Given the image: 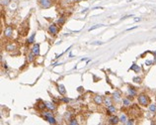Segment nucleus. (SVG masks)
<instances>
[{
	"label": "nucleus",
	"mask_w": 156,
	"mask_h": 125,
	"mask_svg": "<svg viewBox=\"0 0 156 125\" xmlns=\"http://www.w3.org/2000/svg\"><path fill=\"white\" fill-rule=\"evenodd\" d=\"M138 103L140 104V105H142V106H147L148 105V103H149V98H148V96L146 95V94H140V95H138Z\"/></svg>",
	"instance_id": "1"
},
{
	"label": "nucleus",
	"mask_w": 156,
	"mask_h": 125,
	"mask_svg": "<svg viewBox=\"0 0 156 125\" xmlns=\"http://www.w3.org/2000/svg\"><path fill=\"white\" fill-rule=\"evenodd\" d=\"M40 3L44 9H48V8L52 7V0H40Z\"/></svg>",
	"instance_id": "2"
},
{
	"label": "nucleus",
	"mask_w": 156,
	"mask_h": 125,
	"mask_svg": "<svg viewBox=\"0 0 156 125\" xmlns=\"http://www.w3.org/2000/svg\"><path fill=\"white\" fill-rule=\"evenodd\" d=\"M49 32H50V34H52V35H56L57 32H58V29H57V27H56L54 24H52V25L49 27Z\"/></svg>",
	"instance_id": "3"
},
{
	"label": "nucleus",
	"mask_w": 156,
	"mask_h": 125,
	"mask_svg": "<svg viewBox=\"0 0 156 125\" xmlns=\"http://www.w3.org/2000/svg\"><path fill=\"white\" fill-rule=\"evenodd\" d=\"M12 33H13L12 27H7V28L5 29V31H4V36L7 37V38H9V37L12 36Z\"/></svg>",
	"instance_id": "4"
},
{
	"label": "nucleus",
	"mask_w": 156,
	"mask_h": 125,
	"mask_svg": "<svg viewBox=\"0 0 156 125\" xmlns=\"http://www.w3.org/2000/svg\"><path fill=\"white\" fill-rule=\"evenodd\" d=\"M32 53L35 54L36 56H38L40 54V46H39V44L34 45V47L32 48Z\"/></svg>",
	"instance_id": "5"
},
{
	"label": "nucleus",
	"mask_w": 156,
	"mask_h": 125,
	"mask_svg": "<svg viewBox=\"0 0 156 125\" xmlns=\"http://www.w3.org/2000/svg\"><path fill=\"white\" fill-rule=\"evenodd\" d=\"M119 121H120V118H118L117 116H112V117L109 118V123L110 124H117V123H119Z\"/></svg>",
	"instance_id": "6"
},
{
	"label": "nucleus",
	"mask_w": 156,
	"mask_h": 125,
	"mask_svg": "<svg viewBox=\"0 0 156 125\" xmlns=\"http://www.w3.org/2000/svg\"><path fill=\"white\" fill-rule=\"evenodd\" d=\"M94 101H95L96 104L100 105V104L103 103V98H102V96H100V95H96V96L94 97Z\"/></svg>",
	"instance_id": "7"
},
{
	"label": "nucleus",
	"mask_w": 156,
	"mask_h": 125,
	"mask_svg": "<svg viewBox=\"0 0 156 125\" xmlns=\"http://www.w3.org/2000/svg\"><path fill=\"white\" fill-rule=\"evenodd\" d=\"M107 110H108V114H114L116 112V107L114 105H110L107 107Z\"/></svg>",
	"instance_id": "8"
},
{
	"label": "nucleus",
	"mask_w": 156,
	"mask_h": 125,
	"mask_svg": "<svg viewBox=\"0 0 156 125\" xmlns=\"http://www.w3.org/2000/svg\"><path fill=\"white\" fill-rule=\"evenodd\" d=\"M113 96H114V98H115L117 101H119V100L121 99V92H120L119 90H116V91L113 93Z\"/></svg>",
	"instance_id": "9"
},
{
	"label": "nucleus",
	"mask_w": 156,
	"mask_h": 125,
	"mask_svg": "<svg viewBox=\"0 0 156 125\" xmlns=\"http://www.w3.org/2000/svg\"><path fill=\"white\" fill-rule=\"evenodd\" d=\"M57 88H58L59 93H61V94H64V93H65V87H64V85L59 84V85L57 86Z\"/></svg>",
	"instance_id": "10"
},
{
	"label": "nucleus",
	"mask_w": 156,
	"mask_h": 125,
	"mask_svg": "<svg viewBox=\"0 0 156 125\" xmlns=\"http://www.w3.org/2000/svg\"><path fill=\"white\" fill-rule=\"evenodd\" d=\"M46 105H47V107H48L49 109H51V110L55 109V105H54L52 102H46Z\"/></svg>",
	"instance_id": "11"
},
{
	"label": "nucleus",
	"mask_w": 156,
	"mask_h": 125,
	"mask_svg": "<svg viewBox=\"0 0 156 125\" xmlns=\"http://www.w3.org/2000/svg\"><path fill=\"white\" fill-rule=\"evenodd\" d=\"M45 119H47L50 123H52V124H55L56 123V121H55V119L52 117V116H49V117H46L45 116Z\"/></svg>",
	"instance_id": "12"
},
{
	"label": "nucleus",
	"mask_w": 156,
	"mask_h": 125,
	"mask_svg": "<svg viewBox=\"0 0 156 125\" xmlns=\"http://www.w3.org/2000/svg\"><path fill=\"white\" fill-rule=\"evenodd\" d=\"M129 93L130 94V96H134V95L136 94V91L134 90V88L130 87V88H129Z\"/></svg>",
	"instance_id": "13"
},
{
	"label": "nucleus",
	"mask_w": 156,
	"mask_h": 125,
	"mask_svg": "<svg viewBox=\"0 0 156 125\" xmlns=\"http://www.w3.org/2000/svg\"><path fill=\"white\" fill-rule=\"evenodd\" d=\"M104 102H105V105L108 107V106H110V105H112V100L109 98V97H107L105 100H104Z\"/></svg>",
	"instance_id": "14"
},
{
	"label": "nucleus",
	"mask_w": 156,
	"mask_h": 125,
	"mask_svg": "<svg viewBox=\"0 0 156 125\" xmlns=\"http://www.w3.org/2000/svg\"><path fill=\"white\" fill-rule=\"evenodd\" d=\"M120 121L123 122V123H127V121H128V120H127V116H126L125 114H122L121 117H120Z\"/></svg>",
	"instance_id": "15"
},
{
	"label": "nucleus",
	"mask_w": 156,
	"mask_h": 125,
	"mask_svg": "<svg viewBox=\"0 0 156 125\" xmlns=\"http://www.w3.org/2000/svg\"><path fill=\"white\" fill-rule=\"evenodd\" d=\"M103 26H104L103 24H98V25H95V26L91 27V28H90L88 31H89V32H91V31H93V30H95V29H97V28H99V27H103Z\"/></svg>",
	"instance_id": "16"
},
{
	"label": "nucleus",
	"mask_w": 156,
	"mask_h": 125,
	"mask_svg": "<svg viewBox=\"0 0 156 125\" xmlns=\"http://www.w3.org/2000/svg\"><path fill=\"white\" fill-rule=\"evenodd\" d=\"M46 107H47V105H46V102H43V103H39V104H38V108H39V109H41V110L45 109Z\"/></svg>",
	"instance_id": "17"
},
{
	"label": "nucleus",
	"mask_w": 156,
	"mask_h": 125,
	"mask_svg": "<svg viewBox=\"0 0 156 125\" xmlns=\"http://www.w3.org/2000/svg\"><path fill=\"white\" fill-rule=\"evenodd\" d=\"M149 110H150V112H156V104H151V105H149Z\"/></svg>",
	"instance_id": "18"
},
{
	"label": "nucleus",
	"mask_w": 156,
	"mask_h": 125,
	"mask_svg": "<svg viewBox=\"0 0 156 125\" xmlns=\"http://www.w3.org/2000/svg\"><path fill=\"white\" fill-rule=\"evenodd\" d=\"M6 50H7V51H13V50H15V45H12V44L8 45V46L6 47Z\"/></svg>",
	"instance_id": "19"
},
{
	"label": "nucleus",
	"mask_w": 156,
	"mask_h": 125,
	"mask_svg": "<svg viewBox=\"0 0 156 125\" xmlns=\"http://www.w3.org/2000/svg\"><path fill=\"white\" fill-rule=\"evenodd\" d=\"M64 22H65V19H64L63 17H60V18L57 20V23H58L59 25H63V24H64Z\"/></svg>",
	"instance_id": "20"
},
{
	"label": "nucleus",
	"mask_w": 156,
	"mask_h": 125,
	"mask_svg": "<svg viewBox=\"0 0 156 125\" xmlns=\"http://www.w3.org/2000/svg\"><path fill=\"white\" fill-rule=\"evenodd\" d=\"M134 83H141V78H138V77H135V78H133V80H132Z\"/></svg>",
	"instance_id": "21"
},
{
	"label": "nucleus",
	"mask_w": 156,
	"mask_h": 125,
	"mask_svg": "<svg viewBox=\"0 0 156 125\" xmlns=\"http://www.w3.org/2000/svg\"><path fill=\"white\" fill-rule=\"evenodd\" d=\"M35 56H36L35 54L31 53V54L29 55V57H28V58H29V59H28V61H29V62H32V61H34V57H35Z\"/></svg>",
	"instance_id": "22"
},
{
	"label": "nucleus",
	"mask_w": 156,
	"mask_h": 125,
	"mask_svg": "<svg viewBox=\"0 0 156 125\" xmlns=\"http://www.w3.org/2000/svg\"><path fill=\"white\" fill-rule=\"evenodd\" d=\"M130 70H134V71H135L136 73H138V72L140 71V69H139V68H138V67H137L136 65H133V66H132V67L130 68Z\"/></svg>",
	"instance_id": "23"
},
{
	"label": "nucleus",
	"mask_w": 156,
	"mask_h": 125,
	"mask_svg": "<svg viewBox=\"0 0 156 125\" xmlns=\"http://www.w3.org/2000/svg\"><path fill=\"white\" fill-rule=\"evenodd\" d=\"M124 105H126V106L130 105V101L128 98H124Z\"/></svg>",
	"instance_id": "24"
},
{
	"label": "nucleus",
	"mask_w": 156,
	"mask_h": 125,
	"mask_svg": "<svg viewBox=\"0 0 156 125\" xmlns=\"http://www.w3.org/2000/svg\"><path fill=\"white\" fill-rule=\"evenodd\" d=\"M35 36H36V34H33L29 39H28V42L29 43H34V39H35Z\"/></svg>",
	"instance_id": "25"
},
{
	"label": "nucleus",
	"mask_w": 156,
	"mask_h": 125,
	"mask_svg": "<svg viewBox=\"0 0 156 125\" xmlns=\"http://www.w3.org/2000/svg\"><path fill=\"white\" fill-rule=\"evenodd\" d=\"M44 116H46V117H49V116H52V113L51 111H46V112H44Z\"/></svg>",
	"instance_id": "26"
},
{
	"label": "nucleus",
	"mask_w": 156,
	"mask_h": 125,
	"mask_svg": "<svg viewBox=\"0 0 156 125\" xmlns=\"http://www.w3.org/2000/svg\"><path fill=\"white\" fill-rule=\"evenodd\" d=\"M69 124L70 125H77L78 122H77V120H76V119H71V120H70V122H69Z\"/></svg>",
	"instance_id": "27"
},
{
	"label": "nucleus",
	"mask_w": 156,
	"mask_h": 125,
	"mask_svg": "<svg viewBox=\"0 0 156 125\" xmlns=\"http://www.w3.org/2000/svg\"><path fill=\"white\" fill-rule=\"evenodd\" d=\"M10 0H1V5H8Z\"/></svg>",
	"instance_id": "28"
},
{
	"label": "nucleus",
	"mask_w": 156,
	"mask_h": 125,
	"mask_svg": "<svg viewBox=\"0 0 156 125\" xmlns=\"http://www.w3.org/2000/svg\"><path fill=\"white\" fill-rule=\"evenodd\" d=\"M62 101H64V102H68L69 101V98H66V97H63L62 99H61Z\"/></svg>",
	"instance_id": "29"
},
{
	"label": "nucleus",
	"mask_w": 156,
	"mask_h": 125,
	"mask_svg": "<svg viewBox=\"0 0 156 125\" xmlns=\"http://www.w3.org/2000/svg\"><path fill=\"white\" fill-rule=\"evenodd\" d=\"M126 124H128V125H130V124H133V120H129Z\"/></svg>",
	"instance_id": "30"
},
{
	"label": "nucleus",
	"mask_w": 156,
	"mask_h": 125,
	"mask_svg": "<svg viewBox=\"0 0 156 125\" xmlns=\"http://www.w3.org/2000/svg\"><path fill=\"white\" fill-rule=\"evenodd\" d=\"M147 66H150L151 64H152V61H146V63H145Z\"/></svg>",
	"instance_id": "31"
},
{
	"label": "nucleus",
	"mask_w": 156,
	"mask_h": 125,
	"mask_svg": "<svg viewBox=\"0 0 156 125\" xmlns=\"http://www.w3.org/2000/svg\"><path fill=\"white\" fill-rule=\"evenodd\" d=\"M135 28H137V26H134V27H132V28H129V29H127V31H130V30H133V29H135Z\"/></svg>",
	"instance_id": "32"
},
{
	"label": "nucleus",
	"mask_w": 156,
	"mask_h": 125,
	"mask_svg": "<svg viewBox=\"0 0 156 125\" xmlns=\"http://www.w3.org/2000/svg\"><path fill=\"white\" fill-rule=\"evenodd\" d=\"M131 16H132V15H128V16H124V17H123L122 19H127V18H129V17H131Z\"/></svg>",
	"instance_id": "33"
},
{
	"label": "nucleus",
	"mask_w": 156,
	"mask_h": 125,
	"mask_svg": "<svg viewBox=\"0 0 156 125\" xmlns=\"http://www.w3.org/2000/svg\"><path fill=\"white\" fill-rule=\"evenodd\" d=\"M140 20H141L140 18H135V19H134V21H135V22H137V21H140Z\"/></svg>",
	"instance_id": "34"
},
{
	"label": "nucleus",
	"mask_w": 156,
	"mask_h": 125,
	"mask_svg": "<svg viewBox=\"0 0 156 125\" xmlns=\"http://www.w3.org/2000/svg\"><path fill=\"white\" fill-rule=\"evenodd\" d=\"M154 62H155V63H156V58H155V61H154Z\"/></svg>",
	"instance_id": "35"
}]
</instances>
